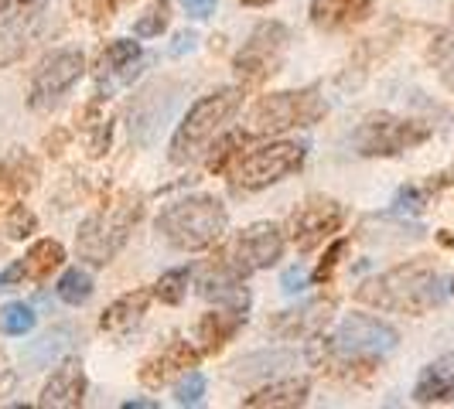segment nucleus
<instances>
[{
    "label": "nucleus",
    "instance_id": "f257e3e1",
    "mask_svg": "<svg viewBox=\"0 0 454 409\" xmlns=\"http://www.w3.org/2000/svg\"><path fill=\"white\" fill-rule=\"evenodd\" d=\"M444 297H448V283L441 280V273L434 270L427 259L400 263L393 270L365 280L356 290L359 304L380 307V311H396V314H413V318L441 307Z\"/></svg>",
    "mask_w": 454,
    "mask_h": 409
},
{
    "label": "nucleus",
    "instance_id": "f03ea898",
    "mask_svg": "<svg viewBox=\"0 0 454 409\" xmlns=\"http://www.w3.org/2000/svg\"><path fill=\"white\" fill-rule=\"evenodd\" d=\"M229 226L226 204L212 195H192L171 202L158 215V235L182 252L208 250L223 239Z\"/></svg>",
    "mask_w": 454,
    "mask_h": 409
},
{
    "label": "nucleus",
    "instance_id": "7ed1b4c3",
    "mask_svg": "<svg viewBox=\"0 0 454 409\" xmlns=\"http://www.w3.org/2000/svg\"><path fill=\"white\" fill-rule=\"evenodd\" d=\"M140 219H144V195L123 191L110 204H103L99 212H92L79 226L75 250L82 259H90L92 266H106L116 252L127 246V239Z\"/></svg>",
    "mask_w": 454,
    "mask_h": 409
},
{
    "label": "nucleus",
    "instance_id": "20e7f679",
    "mask_svg": "<svg viewBox=\"0 0 454 409\" xmlns=\"http://www.w3.org/2000/svg\"><path fill=\"white\" fill-rule=\"evenodd\" d=\"M239 103H243V92L236 89V86L212 92V96H202L188 110V116H184L182 127H178V134L171 140V160L175 164H192L208 147V140L236 116Z\"/></svg>",
    "mask_w": 454,
    "mask_h": 409
},
{
    "label": "nucleus",
    "instance_id": "39448f33",
    "mask_svg": "<svg viewBox=\"0 0 454 409\" xmlns=\"http://www.w3.org/2000/svg\"><path fill=\"white\" fill-rule=\"evenodd\" d=\"M325 103H321L318 89H297V92H270L263 96L250 113V127L247 134L253 136H273L294 127H311L325 116Z\"/></svg>",
    "mask_w": 454,
    "mask_h": 409
},
{
    "label": "nucleus",
    "instance_id": "423d86ee",
    "mask_svg": "<svg viewBox=\"0 0 454 409\" xmlns=\"http://www.w3.org/2000/svg\"><path fill=\"white\" fill-rule=\"evenodd\" d=\"M396 344H400V335H396V328H389L387 320L372 318V314H348L339 324L335 338L325 351L339 355L345 365H352L383 359Z\"/></svg>",
    "mask_w": 454,
    "mask_h": 409
},
{
    "label": "nucleus",
    "instance_id": "0eeeda50",
    "mask_svg": "<svg viewBox=\"0 0 454 409\" xmlns=\"http://www.w3.org/2000/svg\"><path fill=\"white\" fill-rule=\"evenodd\" d=\"M431 136V127L420 120H407V116H389L372 113L363 120V127L356 130L352 143L363 158H396L410 147L424 143Z\"/></svg>",
    "mask_w": 454,
    "mask_h": 409
},
{
    "label": "nucleus",
    "instance_id": "6e6552de",
    "mask_svg": "<svg viewBox=\"0 0 454 409\" xmlns=\"http://www.w3.org/2000/svg\"><path fill=\"white\" fill-rule=\"evenodd\" d=\"M304 158H308V147L304 143H291V140L267 143V147H260V150H253V154L236 160L232 184L243 188V191H260V188H267V184L301 171Z\"/></svg>",
    "mask_w": 454,
    "mask_h": 409
},
{
    "label": "nucleus",
    "instance_id": "1a4fd4ad",
    "mask_svg": "<svg viewBox=\"0 0 454 409\" xmlns=\"http://www.w3.org/2000/svg\"><path fill=\"white\" fill-rule=\"evenodd\" d=\"M280 252H284V232H280V226H273V222H256V226L243 228V232L232 239V246L215 259V266H223V270H229L232 276L247 280L250 273L273 266V263L280 259Z\"/></svg>",
    "mask_w": 454,
    "mask_h": 409
},
{
    "label": "nucleus",
    "instance_id": "9d476101",
    "mask_svg": "<svg viewBox=\"0 0 454 409\" xmlns=\"http://www.w3.org/2000/svg\"><path fill=\"white\" fill-rule=\"evenodd\" d=\"M287 27L280 21H263L253 27V35L247 38V45L236 55V75L243 86H263L273 72L284 62L287 51Z\"/></svg>",
    "mask_w": 454,
    "mask_h": 409
},
{
    "label": "nucleus",
    "instance_id": "9b49d317",
    "mask_svg": "<svg viewBox=\"0 0 454 409\" xmlns=\"http://www.w3.org/2000/svg\"><path fill=\"white\" fill-rule=\"evenodd\" d=\"M86 72V55L79 48H59L48 58H42V66L31 75V92L27 103L35 110H45L51 103H59Z\"/></svg>",
    "mask_w": 454,
    "mask_h": 409
},
{
    "label": "nucleus",
    "instance_id": "f8f14e48",
    "mask_svg": "<svg viewBox=\"0 0 454 409\" xmlns=\"http://www.w3.org/2000/svg\"><path fill=\"white\" fill-rule=\"evenodd\" d=\"M345 222V208L335 198H325L315 195L304 204H297L294 215H291V239L301 252L318 250L328 235H335Z\"/></svg>",
    "mask_w": 454,
    "mask_h": 409
},
{
    "label": "nucleus",
    "instance_id": "ddd939ff",
    "mask_svg": "<svg viewBox=\"0 0 454 409\" xmlns=\"http://www.w3.org/2000/svg\"><path fill=\"white\" fill-rule=\"evenodd\" d=\"M178 82H154L130 103V136L137 143H151L164 120H171L178 106Z\"/></svg>",
    "mask_w": 454,
    "mask_h": 409
},
{
    "label": "nucleus",
    "instance_id": "4468645a",
    "mask_svg": "<svg viewBox=\"0 0 454 409\" xmlns=\"http://www.w3.org/2000/svg\"><path fill=\"white\" fill-rule=\"evenodd\" d=\"M147 66V58L140 55V45L137 42H127V38H116L110 45L99 51V58H96V82L99 86H127V82H134L137 75L144 72Z\"/></svg>",
    "mask_w": 454,
    "mask_h": 409
},
{
    "label": "nucleus",
    "instance_id": "2eb2a0df",
    "mask_svg": "<svg viewBox=\"0 0 454 409\" xmlns=\"http://www.w3.org/2000/svg\"><path fill=\"white\" fill-rule=\"evenodd\" d=\"M199 365V351L182 338H171L160 351H154L147 362L140 365V382L147 389H160L164 382H171L175 375L192 372Z\"/></svg>",
    "mask_w": 454,
    "mask_h": 409
},
{
    "label": "nucleus",
    "instance_id": "dca6fc26",
    "mask_svg": "<svg viewBox=\"0 0 454 409\" xmlns=\"http://www.w3.org/2000/svg\"><path fill=\"white\" fill-rule=\"evenodd\" d=\"M82 399H86V372H82V365L75 362V359H66L45 382L38 406L75 409V406H82Z\"/></svg>",
    "mask_w": 454,
    "mask_h": 409
},
{
    "label": "nucleus",
    "instance_id": "f3484780",
    "mask_svg": "<svg viewBox=\"0 0 454 409\" xmlns=\"http://www.w3.org/2000/svg\"><path fill=\"white\" fill-rule=\"evenodd\" d=\"M328 318H332V300H311L297 311H284L273 320V331L280 338H308V335H318Z\"/></svg>",
    "mask_w": 454,
    "mask_h": 409
},
{
    "label": "nucleus",
    "instance_id": "a211bd4d",
    "mask_svg": "<svg viewBox=\"0 0 454 409\" xmlns=\"http://www.w3.org/2000/svg\"><path fill=\"white\" fill-rule=\"evenodd\" d=\"M151 297H154V290H130V294H123L120 300H114V304L103 311L99 328H103V331H110V335H127V331L137 328L140 318L147 314Z\"/></svg>",
    "mask_w": 454,
    "mask_h": 409
},
{
    "label": "nucleus",
    "instance_id": "6ab92c4d",
    "mask_svg": "<svg viewBox=\"0 0 454 409\" xmlns=\"http://www.w3.org/2000/svg\"><path fill=\"white\" fill-rule=\"evenodd\" d=\"M372 14V0H315L311 21L325 31H339L348 24H359Z\"/></svg>",
    "mask_w": 454,
    "mask_h": 409
},
{
    "label": "nucleus",
    "instance_id": "aec40b11",
    "mask_svg": "<svg viewBox=\"0 0 454 409\" xmlns=\"http://www.w3.org/2000/svg\"><path fill=\"white\" fill-rule=\"evenodd\" d=\"M413 399L424 403V406H431V403H451L454 399V359H437V362L427 365V368L420 372L417 386H413Z\"/></svg>",
    "mask_w": 454,
    "mask_h": 409
},
{
    "label": "nucleus",
    "instance_id": "412c9836",
    "mask_svg": "<svg viewBox=\"0 0 454 409\" xmlns=\"http://www.w3.org/2000/svg\"><path fill=\"white\" fill-rule=\"evenodd\" d=\"M38 184V167L31 158H11L0 164V212L18 204L21 195H27Z\"/></svg>",
    "mask_w": 454,
    "mask_h": 409
},
{
    "label": "nucleus",
    "instance_id": "4be33fe9",
    "mask_svg": "<svg viewBox=\"0 0 454 409\" xmlns=\"http://www.w3.org/2000/svg\"><path fill=\"white\" fill-rule=\"evenodd\" d=\"M308 403V379H284L243 399L247 409H294Z\"/></svg>",
    "mask_w": 454,
    "mask_h": 409
},
{
    "label": "nucleus",
    "instance_id": "5701e85b",
    "mask_svg": "<svg viewBox=\"0 0 454 409\" xmlns=\"http://www.w3.org/2000/svg\"><path fill=\"white\" fill-rule=\"evenodd\" d=\"M243 320H247V314L229 311V307L205 314V318L199 320V341H202L205 355H219V351L226 348V341L243 328Z\"/></svg>",
    "mask_w": 454,
    "mask_h": 409
},
{
    "label": "nucleus",
    "instance_id": "b1692460",
    "mask_svg": "<svg viewBox=\"0 0 454 409\" xmlns=\"http://www.w3.org/2000/svg\"><path fill=\"white\" fill-rule=\"evenodd\" d=\"M79 134H82V143L90 150V158H103L106 147H110V134H114V120L106 113V106L96 99L86 106V113L79 120Z\"/></svg>",
    "mask_w": 454,
    "mask_h": 409
},
{
    "label": "nucleus",
    "instance_id": "393cba45",
    "mask_svg": "<svg viewBox=\"0 0 454 409\" xmlns=\"http://www.w3.org/2000/svg\"><path fill=\"white\" fill-rule=\"evenodd\" d=\"M62 259H66V250H62V243H55V239H42V243H35L27 256L21 259V270H24V280H31V283H45L51 270H59L62 266Z\"/></svg>",
    "mask_w": 454,
    "mask_h": 409
},
{
    "label": "nucleus",
    "instance_id": "a878e982",
    "mask_svg": "<svg viewBox=\"0 0 454 409\" xmlns=\"http://www.w3.org/2000/svg\"><path fill=\"white\" fill-rule=\"evenodd\" d=\"M68 338H72L68 328H51V331H45L38 341H31V348L24 351V359H27L31 365H38V368H45V365L59 362L68 348H72V341Z\"/></svg>",
    "mask_w": 454,
    "mask_h": 409
},
{
    "label": "nucleus",
    "instance_id": "bb28decb",
    "mask_svg": "<svg viewBox=\"0 0 454 409\" xmlns=\"http://www.w3.org/2000/svg\"><path fill=\"white\" fill-rule=\"evenodd\" d=\"M35 320H38V314H35L24 300L4 304V307H0V335H7V338H24V335L35 328Z\"/></svg>",
    "mask_w": 454,
    "mask_h": 409
},
{
    "label": "nucleus",
    "instance_id": "cd10ccee",
    "mask_svg": "<svg viewBox=\"0 0 454 409\" xmlns=\"http://www.w3.org/2000/svg\"><path fill=\"white\" fill-rule=\"evenodd\" d=\"M59 297L66 300V304H72V307H79V304H86L92 297V276L86 270H66L62 273V280H59Z\"/></svg>",
    "mask_w": 454,
    "mask_h": 409
},
{
    "label": "nucleus",
    "instance_id": "c85d7f7f",
    "mask_svg": "<svg viewBox=\"0 0 454 409\" xmlns=\"http://www.w3.org/2000/svg\"><path fill=\"white\" fill-rule=\"evenodd\" d=\"M188 280H192V270H184V266L160 273V280L154 283V297L160 304H182L188 294Z\"/></svg>",
    "mask_w": 454,
    "mask_h": 409
},
{
    "label": "nucleus",
    "instance_id": "c756f323",
    "mask_svg": "<svg viewBox=\"0 0 454 409\" xmlns=\"http://www.w3.org/2000/svg\"><path fill=\"white\" fill-rule=\"evenodd\" d=\"M168 24H171V4H168V0H158V4H151V7L134 21V35L137 38H158Z\"/></svg>",
    "mask_w": 454,
    "mask_h": 409
},
{
    "label": "nucleus",
    "instance_id": "7c9ffc66",
    "mask_svg": "<svg viewBox=\"0 0 454 409\" xmlns=\"http://www.w3.org/2000/svg\"><path fill=\"white\" fill-rule=\"evenodd\" d=\"M123 4H130V0H72L75 14H82L92 24H106Z\"/></svg>",
    "mask_w": 454,
    "mask_h": 409
},
{
    "label": "nucleus",
    "instance_id": "2f4dec72",
    "mask_svg": "<svg viewBox=\"0 0 454 409\" xmlns=\"http://www.w3.org/2000/svg\"><path fill=\"white\" fill-rule=\"evenodd\" d=\"M35 226H38V219H35L31 208H24V204H11V208H7L4 232H7L11 239H27V235L35 232Z\"/></svg>",
    "mask_w": 454,
    "mask_h": 409
},
{
    "label": "nucleus",
    "instance_id": "473e14b6",
    "mask_svg": "<svg viewBox=\"0 0 454 409\" xmlns=\"http://www.w3.org/2000/svg\"><path fill=\"white\" fill-rule=\"evenodd\" d=\"M434 62H437V72H441V82L454 92V35H444V38H437V45H434Z\"/></svg>",
    "mask_w": 454,
    "mask_h": 409
},
{
    "label": "nucleus",
    "instance_id": "72a5a7b5",
    "mask_svg": "<svg viewBox=\"0 0 454 409\" xmlns=\"http://www.w3.org/2000/svg\"><path fill=\"white\" fill-rule=\"evenodd\" d=\"M205 396V375L202 372H184V379L178 382V389H175V403L178 406H199Z\"/></svg>",
    "mask_w": 454,
    "mask_h": 409
},
{
    "label": "nucleus",
    "instance_id": "f704fd0d",
    "mask_svg": "<svg viewBox=\"0 0 454 409\" xmlns=\"http://www.w3.org/2000/svg\"><path fill=\"white\" fill-rule=\"evenodd\" d=\"M45 0H0V27L18 18H27L31 11H38Z\"/></svg>",
    "mask_w": 454,
    "mask_h": 409
},
{
    "label": "nucleus",
    "instance_id": "c9c22d12",
    "mask_svg": "<svg viewBox=\"0 0 454 409\" xmlns=\"http://www.w3.org/2000/svg\"><path fill=\"white\" fill-rule=\"evenodd\" d=\"M247 134H232L226 136V140H219V147H215V158L208 160V171L212 174H223L226 171L229 158H236V147H239V140H243Z\"/></svg>",
    "mask_w": 454,
    "mask_h": 409
},
{
    "label": "nucleus",
    "instance_id": "e433bc0d",
    "mask_svg": "<svg viewBox=\"0 0 454 409\" xmlns=\"http://www.w3.org/2000/svg\"><path fill=\"white\" fill-rule=\"evenodd\" d=\"M396 212H424V204H427V188H417V184H407V188H400V195H396Z\"/></svg>",
    "mask_w": 454,
    "mask_h": 409
},
{
    "label": "nucleus",
    "instance_id": "4c0bfd02",
    "mask_svg": "<svg viewBox=\"0 0 454 409\" xmlns=\"http://www.w3.org/2000/svg\"><path fill=\"white\" fill-rule=\"evenodd\" d=\"M345 246H348V243H345V239H339V243H332V250L325 252V259H321L318 263V270L311 273V280H332V273H335V266H339V259H341V252H345Z\"/></svg>",
    "mask_w": 454,
    "mask_h": 409
},
{
    "label": "nucleus",
    "instance_id": "58836bf2",
    "mask_svg": "<svg viewBox=\"0 0 454 409\" xmlns=\"http://www.w3.org/2000/svg\"><path fill=\"white\" fill-rule=\"evenodd\" d=\"M308 283H311V273L304 270L301 263H297V266H287V270H284V276H280V287H284V294H291V297L301 294Z\"/></svg>",
    "mask_w": 454,
    "mask_h": 409
},
{
    "label": "nucleus",
    "instance_id": "ea45409f",
    "mask_svg": "<svg viewBox=\"0 0 454 409\" xmlns=\"http://www.w3.org/2000/svg\"><path fill=\"white\" fill-rule=\"evenodd\" d=\"M215 4H219V0H182L184 11H188L192 18H199V21L208 18V14H215Z\"/></svg>",
    "mask_w": 454,
    "mask_h": 409
},
{
    "label": "nucleus",
    "instance_id": "a19ab883",
    "mask_svg": "<svg viewBox=\"0 0 454 409\" xmlns=\"http://www.w3.org/2000/svg\"><path fill=\"white\" fill-rule=\"evenodd\" d=\"M199 45V35L195 31H182L178 38H175V45H171V55H184V51H195Z\"/></svg>",
    "mask_w": 454,
    "mask_h": 409
},
{
    "label": "nucleus",
    "instance_id": "79ce46f5",
    "mask_svg": "<svg viewBox=\"0 0 454 409\" xmlns=\"http://www.w3.org/2000/svg\"><path fill=\"white\" fill-rule=\"evenodd\" d=\"M123 409H158V403H151V399H130V403H123Z\"/></svg>",
    "mask_w": 454,
    "mask_h": 409
},
{
    "label": "nucleus",
    "instance_id": "37998d69",
    "mask_svg": "<svg viewBox=\"0 0 454 409\" xmlns=\"http://www.w3.org/2000/svg\"><path fill=\"white\" fill-rule=\"evenodd\" d=\"M247 7H267V4H273V0H243Z\"/></svg>",
    "mask_w": 454,
    "mask_h": 409
},
{
    "label": "nucleus",
    "instance_id": "c03bdc74",
    "mask_svg": "<svg viewBox=\"0 0 454 409\" xmlns=\"http://www.w3.org/2000/svg\"><path fill=\"white\" fill-rule=\"evenodd\" d=\"M451 294H454V280H451Z\"/></svg>",
    "mask_w": 454,
    "mask_h": 409
}]
</instances>
